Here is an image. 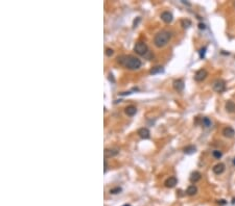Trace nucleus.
Instances as JSON below:
<instances>
[{
	"mask_svg": "<svg viewBox=\"0 0 235 206\" xmlns=\"http://www.w3.org/2000/svg\"><path fill=\"white\" fill-rule=\"evenodd\" d=\"M202 124H203L204 127H210L211 126V121L208 118H203L202 119Z\"/></svg>",
	"mask_w": 235,
	"mask_h": 206,
	"instance_id": "19",
	"label": "nucleus"
},
{
	"mask_svg": "<svg viewBox=\"0 0 235 206\" xmlns=\"http://www.w3.org/2000/svg\"><path fill=\"white\" fill-rule=\"evenodd\" d=\"M233 163H234V165H235V158H234V159H233Z\"/></svg>",
	"mask_w": 235,
	"mask_h": 206,
	"instance_id": "28",
	"label": "nucleus"
},
{
	"mask_svg": "<svg viewBox=\"0 0 235 206\" xmlns=\"http://www.w3.org/2000/svg\"><path fill=\"white\" fill-rule=\"evenodd\" d=\"M108 170V163H107V159H105V172H107Z\"/></svg>",
	"mask_w": 235,
	"mask_h": 206,
	"instance_id": "25",
	"label": "nucleus"
},
{
	"mask_svg": "<svg viewBox=\"0 0 235 206\" xmlns=\"http://www.w3.org/2000/svg\"><path fill=\"white\" fill-rule=\"evenodd\" d=\"M113 53H114L113 49H111V48H107L106 49V54L108 55V56H112Z\"/></svg>",
	"mask_w": 235,
	"mask_h": 206,
	"instance_id": "23",
	"label": "nucleus"
},
{
	"mask_svg": "<svg viewBox=\"0 0 235 206\" xmlns=\"http://www.w3.org/2000/svg\"><path fill=\"white\" fill-rule=\"evenodd\" d=\"M138 135L141 137V138H144V140H146V138H149V136H151V132H149V130L147 128H140L139 130H138Z\"/></svg>",
	"mask_w": 235,
	"mask_h": 206,
	"instance_id": "12",
	"label": "nucleus"
},
{
	"mask_svg": "<svg viewBox=\"0 0 235 206\" xmlns=\"http://www.w3.org/2000/svg\"><path fill=\"white\" fill-rule=\"evenodd\" d=\"M226 110L228 112H235V103L233 101L229 100L226 102Z\"/></svg>",
	"mask_w": 235,
	"mask_h": 206,
	"instance_id": "15",
	"label": "nucleus"
},
{
	"mask_svg": "<svg viewBox=\"0 0 235 206\" xmlns=\"http://www.w3.org/2000/svg\"><path fill=\"white\" fill-rule=\"evenodd\" d=\"M165 186L166 187H169V189H172V187H175L177 184H178V179L176 177H169V178H167L166 180H165Z\"/></svg>",
	"mask_w": 235,
	"mask_h": 206,
	"instance_id": "7",
	"label": "nucleus"
},
{
	"mask_svg": "<svg viewBox=\"0 0 235 206\" xmlns=\"http://www.w3.org/2000/svg\"><path fill=\"white\" fill-rule=\"evenodd\" d=\"M134 51L136 52L138 55L143 56V55H145L146 53L149 52V47H147V45H146L145 43H143V42H138V43H136V45L134 46Z\"/></svg>",
	"mask_w": 235,
	"mask_h": 206,
	"instance_id": "3",
	"label": "nucleus"
},
{
	"mask_svg": "<svg viewBox=\"0 0 235 206\" xmlns=\"http://www.w3.org/2000/svg\"><path fill=\"white\" fill-rule=\"evenodd\" d=\"M212 171H213V173L216 174V175H219V174H221V173H224L225 165H224V163H217V165H215V166L212 168Z\"/></svg>",
	"mask_w": 235,
	"mask_h": 206,
	"instance_id": "11",
	"label": "nucleus"
},
{
	"mask_svg": "<svg viewBox=\"0 0 235 206\" xmlns=\"http://www.w3.org/2000/svg\"><path fill=\"white\" fill-rule=\"evenodd\" d=\"M205 53H206V47H204V48H202L201 50H200V57H201V58H204Z\"/></svg>",
	"mask_w": 235,
	"mask_h": 206,
	"instance_id": "24",
	"label": "nucleus"
},
{
	"mask_svg": "<svg viewBox=\"0 0 235 206\" xmlns=\"http://www.w3.org/2000/svg\"><path fill=\"white\" fill-rule=\"evenodd\" d=\"M123 206H130V205H128V204H126V205H123Z\"/></svg>",
	"mask_w": 235,
	"mask_h": 206,
	"instance_id": "29",
	"label": "nucleus"
},
{
	"mask_svg": "<svg viewBox=\"0 0 235 206\" xmlns=\"http://www.w3.org/2000/svg\"><path fill=\"white\" fill-rule=\"evenodd\" d=\"M223 134H224V136L231 138V137H233L235 135V130L232 127H229V126H228V127H225V128L223 129Z\"/></svg>",
	"mask_w": 235,
	"mask_h": 206,
	"instance_id": "9",
	"label": "nucleus"
},
{
	"mask_svg": "<svg viewBox=\"0 0 235 206\" xmlns=\"http://www.w3.org/2000/svg\"><path fill=\"white\" fill-rule=\"evenodd\" d=\"M183 151L185 154H193V153H195V151H197V148H195V146H192V145H190V146H187L185 147V148L183 149Z\"/></svg>",
	"mask_w": 235,
	"mask_h": 206,
	"instance_id": "16",
	"label": "nucleus"
},
{
	"mask_svg": "<svg viewBox=\"0 0 235 206\" xmlns=\"http://www.w3.org/2000/svg\"><path fill=\"white\" fill-rule=\"evenodd\" d=\"M212 155H213V157H215L216 159H219V158L223 156V153H221L219 150H214V151L212 152Z\"/></svg>",
	"mask_w": 235,
	"mask_h": 206,
	"instance_id": "20",
	"label": "nucleus"
},
{
	"mask_svg": "<svg viewBox=\"0 0 235 206\" xmlns=\"http://www.w3.org/2000/svg\"><path fill=\"white\" fill-rule=\"evenodd\" d=\"M119 65L129 70H137L141 67V60L132 55H121L117 58Z\"/></svg>",
	"mask_w": 235,
	"mask_h": 206,
	"instance_id": "1",
	"label": "nucleus"
},
{
	"mask_svg": "<svg viewBox=\"0 0 235 206\" xmlns=\"http://www.w3.org/2000/svg\"><path fill=\"white\" fill-rule=\"evenodd\" d=\"M199 27H200V29H205V25H204V24H202V23H200V24H199Z\"/></svg>",
	"mask_w": 235,
	"mask_h": 206,
	"instance_id": "26",
	"label": "nucleus"
},
{
	"mask_svg": "<svg viewBox=\"0 0 235 206\" xmlns=\"http://www.w3.org/2000/svg\"><path fill=\"white\" fill-rule=\"evenodd\" d=\"M234 5H235V2H234Z\"/></svg>",
	"mask_w": 235,
	"mask_h": 206,
	"instance_id": "30",
	"label": "nucleus"
},
{
	"mask_svg": "<svg viewBox=\"0 0 235 206\" xmlns=\"http://www.w3.org/2000/svg\"><path fill=\"white\" fill-rule=\"evenodd\" d=\"M197 193H198V189H197L195 185H189L186 189V194L188 195V196H193V195H195Z\"/></svg>",
	"mask_w": 235,
	"mask_h": 206,
	"instance_id": "17",
	"label": "nucleus"
},
{
	"mask_svg": "<svg viewBox=\"0 0 235 206\" xmlns=\"http://www.w3.org/2000/svg\"><path fill=\"white\" fill-rule=\"evenodd\" d=\"M212 88H213V91L221 94V93H223V92L226 91V83H225L224 80L217 79V80H215L214 82H213Z\"/></svg>",
	"mask_w": 235,
	"mask_h": 206,
	"instance_id": "4",
	"label": "nucleus"
},
{
	"mask_svg": "<svg viewBox=\"0 0 235 206\" xmlns=\"http://www.w3.org/2000/svg\"><path fill=\"white\" fill-rule=\"evenodd\" d=\"M185 88V83L182 79H176L174 81V89L178 92H182Z\"/></svg>",
	"mask_w": 235,
	"mask_h": 206,
	"instance_id": "8",
	"label": "nucleus"
},
{
	"mask_svg": "<svg viewBox=\"0 0 235 206\" xmlns=\"http://www.w3.org/2000/svg\"><path fill=\"white\" fill-rule=\"evenodd\" d=\"M105 157H113V156H116V155L119 153V150L116 148H111V149H105Z\"/></svg>",
	"mask_w": 235,
	"mask_h": 206,
	"instance_id": "6",
	"label": "nucleus"
},
{
	"mask_svg": "<svg viewBox=\"0 0 235 206\" xmlns=\"http://www.w3.org/2000/svg\"><path fill=\"white\" fill-rule=\"evenodd\" d=\"M161 19H162L165 23L168 24V23H170L172 21L174 17H172V13H169V11H163V13L161 14Z\"/></svg>",
	"mask_w": 235,
	"mask_h": 206,
	"instance_id": "10",
	"label": "nucleus"
},
{
	"mask_svg": "<svg viewBox=\"0 0 235 206\" xmlns=\"http://www.w3.org/2000/svg\"><path fill=\"white\" fill-rule=\"evenodd\" d=\"M126 114H128V116H130V117H133L134 114H136V112H137V108H136V106L134 105H129L128 107H126Z\"/></svg>",
	"mask_w": 235,
	"mask_h": 206,
	"instance_id": "14",
	"label": "nucleus"
},
{
	"mask_svg": "<svg viewBox=\"0 0 235 206\" xmlns=\"http://www.w3.org/2000/svg\"><path fill=\"white\" fill-rule=\"evenodd\" d=\"M217 203L218 204H226V201H225V200H218Z\"/></svg>",
	"mask_w": 235,
	"mask_h": 206,
	"instance_id": "27",
	"label": "nucleus"
},
{
	"mask_svg": "<svg viewBox=\"0 0 235 206\" xmlns=\"http://www.w3.org/2000/svg\"><path fill=\"white\" fill-rule=\"evenodd\" d=\"M121 192V187H119V186H117V187H115V189H110V193L111 194H118V193H120Z\"/></svg>",
	"mask_w": 235,
	"mask_h": 206,
	"instance_id": "22",
	"label": "nucleus"
},
{
	"mask_svg": "<svg viewBox=\"0 0 235 206\" xmlns=\"http://www.w3.org/2000/svg\"><path fill=\"white\" fill-rule=\"evenodd\" d=\"M190 25H191V22L189 20H182V26L184 28H188Z\"/></svg>",
	"mask_w": 235,
	"mask_h": 206,
	"instance_id": "21",
	"label": "nucleus"
},
{
	"mask_svg": "<svg viewBox=\"0 0 235 206\" xmlns=\"http://www.w3.org/2000/svg\"><path fill=\"white\" fill-rule=\"evenodd\" d=\"M201 178H202L201 173L198 171H194V172H192L191 175H190L189 180H190V182L195 183V182H198L199 180H201Z\"/></svg>",
	"mask_w": 235,
	"mask_h": 206,
	"instance_id": "13",
	"label": "nucleus"
},
{
	"mask_svg": "<svg viewBox=\"0 0 235 206\" xmlns=\"http://www.w3.org/2000/svg\"><path fill=\"white\" fill-rule=\"evenodd\" d=\"M207 76H208V72L205 69H201V70L197 71V73L194 74V80L198 82H201V81L206 79Z\"/></svg>",
	"mask_w": 235,
	"mask_h": 206,
	"instance_id": "5",
	"label": "nucleus"
},
{
	"mask_svg": "<svg viewBox=\"0 0 235 206\" xmlns=\"http://www.w3.org/2000/svg\"><path fill=\"white\" fill-rule=\"evenodd\" d=\"M172 39V32L167 31V30H162V31L158 32L154 37V44L157 46L158 48H162L164 46H166L168 42Z\"/></svg>",
	"mask_w": 235,
	"mask_h": 206,
	"instance_id": "2",
	"label": "nucleus"
},
{
	"mask_svg": "<svg viewBox=\"0 0 235 206\" xmlns=\"http://www.w3.org/2000/svg\"><path fill=\"white\" fill-rule=\"evenodd\" d=\"M164 70H163V67H161V66H156V67H154V68L151 70V74H153V75H155V74H158V73H162Z\"/></svg>",
	"mask_w": 235,
	"mask_h": 206,
	"instance_id": "18",
	"label": "nucleus"
}]
</instances>
